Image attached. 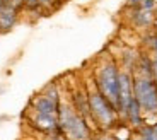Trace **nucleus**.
<instances>
[{"mask_svg":"<svg viewBox=\"0 0 157 140\" xmlns=\"http://www.w3.org/2000/svg\"><path fill=\"white\" fill-rule=\"evenodd\" d=\"M60 91L56 86H48L43 92L33 99V111L44 115H58L60 108Z\"/></svg>","mask_w":157,"mask_h":140,"instance_id":"nucleus-5","label":"nucleus"},{"mask_svg":"<svg viewBox=\"0 0 157 140\" xmlns=\"http://www.w3.org/2000/svg\"><path fill=\"white\" fill-rule=\"evenodd\" d=\"M152 27H154V29H155V33H157V19L154 21V26H152Z\"/></svg>","mask_w":157,"mask_h":140,"instance_id":"nucleus-19","label":"nucleus"},{"mask_svg":"<svg viewBox=\"0 0 157 140\" xmlns=\"http://www.w3.org/2000/svg\"><path fill=\"white\" fill-rule=\"evenodd\" d=\"M152 72H154V79H157V53H154L152 58Z\"/></svg>","mask_w":157,"mask_h":140,"instance_id":"nucleus-17","label":"nucleus"},{"mask_svg":"<svg viewBox=\"0 0 157 140\" xmlns=\"http://www.w3.org/2000/svg\"><path fill=\"white\" fill-rule=\"evenodd\" d=\"M133 99V74L130 70H121L120 72V97H118V113L121 116L125 115Z\"/></svg>","mask_w":157,"mask_h":140,"instance_id":"nucleus-6","label":"nucleus"},{"mask_svg":"<svg viewBox=\"0 0 157 140\" xmlns=\"http://www.w3.org/2000/svg\"><path fill=\"white\" fill-rule=\"evenodd\" d=\"M5 5H10V7L17 9V10H22V0H4Z\"/></svg>","mask_w":157,"mask_h":140,"instance_id":"nucleus-16","label":"nucleus"},{"mask_svg":"<svg viewBox=\"0 0 157 140\" xmlns=\"http://www.w3.org/2000/svg\"><path fill=\"white\" fill-rule=\"evenodd\" d=\"M133 96L142 111L157 113V84L154 77L133 75Z\"/></svg>","mask_w":157,"mask_h":140,"instance_id":"nucleus-4","label":"nucleus"},{"mask_svg":"<svg viewBox=\"0 0 157 140\" xmlns=\"http://www.w3.org/2000/svg\"><path fill=\"white\" fill-rule=\"evenodd\" d=\"M120 72L114 60H108L98 68L96 74V89L106 97L108 101L118 109V97H120Z\"/></svg>","mask_w":157,"mask_h":140,"instance_id":"nucleus-2","label":"nucleus"},{"mask_svg":"<svg viewBox=\"0 0 157 140\" xmlns=\"http://www.w3.org/2000/svg\"><path fill=\"white\" fill-rule=\"evenodd\" d=\"M154 12H155V19H157V5H155V10H154Z\"/></svg>","mask_w":157,"mask_h":140,"instance_id":"nucleus-21","label":"nucleus"},{"mask_svg":"<svg viewBox=\"0 0 157 140\" xmlns=\"http://www.w3.org/2000/svg\"><path fill=\"white\" fill-rule=\"evenodd\" d=\"M87 97H89L90 118H92V121H94L101 130H109V128H113L116 123H120V121H118V116H120L118 109L114 108L98 89L87 92Z\"/></svg>","mask_w":157,"mask_h":140,"instance_id":"nucleus-3","label":"nucleus"},{"mask_svg":"<svg viewBox=\"0 0 157 140\" xmlns=\"http://www.w3.org/2000/svg\"><path fill=\"white\" fill-rule=\"evenodd\" d=\"M147 45H149V48L154 51V53H157V33L147 38Z\"/></svg>","mask_w":157,"mask_h":140,"instance_id":"nucleus-15","label":"nucleus"},{"mask_svg":"<svg viewBox=\"0 0 157 140\" xmlns=\"http://www.w3.org/2000/svg\"><path fill=\"white\" fill-rule=\"evenodd\" d=\"M157 0H126V7L133 9V7H145V9H152L155 10Z\"/></svg>","mask_w":157,"mask_h":140,"instance_id":"nucleus-11","label":"nucleus"},{"mask_svg":"<svg viewBox=\"0 0 157 140\" xmlns=\"http://www.w3.org/2000/svg\"><path fill=\"white\" fill-rule=\"evenodd\" d=\"M33 126L38 132L46 133V135H53V133H60L58 128V115H44V113H34L33 116Z\"/></svg>","mask_w":157,"mask_h":140,"instance_id":"nucleus-7","label":"nucleus"},{"mask_svg":"<svg viewBox=\"0 0 157 140\" xmlns=\"http://www.w3.org/2000/svg\"><path fill=\"white\" fill-rule=\"evenodd\" d=\"M138 135H140V140H157V132L154 130L152 125H144V126H140Z\"/></svg>","mask_w":157,"mask_h":140,"instance_id":"nucleus-12","label":"nucleus"},{"mask_svg":"<svg viewBox=\"0 0 157 140\" xmlns=\"http://www.w3.org/2000/svg\"><path fill=\"white\" fill-rule=\"evenodd\" d=\"M132 10V22L137 27H150L154 26L155 21V12L152 9H145V7H133Z\"/></svg>","mask_w":157,"mask_h":140,"instance_id":"nucleus-9","label":"nucleus"},{"mask_svg":"<svg viewBox=\"0 0 157 140\" xmlns=\"http://www.w3.org/2000/svg\"><path fill=\"white\" fill-rule=\"evenodd\" d=\"M56 2L58 0H39V7H41V10H51L56 7Z\"/></svg>","mask_w":157,"mask_h":140,"instance_id":"nucleus-14","label":"nucleus"},{"mask_svg":"<svg viewBox=\"0 0 157 140\" xmlns=\"http://www.w3.org/2000/svg\"><path fill=\"white\" fill-rule=\"evenodd\" d=\"M152 126H154V130H155V132H157V123H155V125H152Z\"/></svg>","mask_w":157,"mask_h":140,"instance_id":"nucleus-20","label":"nucleus"},{"mask_svg":"<svg viewBox=\"0 0 157 140\" xmlns=\"http://www.w3.org/2000/svg\"><path fill=\"white\" fill-rule=\"evenodd\" d=\"M123 118H125L130 125H133V126H140V125L144 123V121H142V108H140L137 99L132 101V104H130L128 109L125 111Z\"/></svg>","mask_w":157,"mask_h":140,"instance_id":"nucleus-10","label":"nucleus"},{"mask_svg":"<svg viewBox=\"0 0 157 140\" xmlns=\"http://www.w3.org/2000/svg\"><path fill=\"white\" fill-rule=\"evenodd\" d=\"M155 84H157V79H155Z\"/></svg>","mask_w":157,"mask_h":140,"instance_id":"nucleus-23","label":"nucleus"},{"mask_svg":"<svg viewBox=\"0 0 157 140\" xmlns=\"http://www.w3.org/2000/svg\"><path fill=\"white\" fill-rule=\"evenodd\" d=\"M22 7L26 9V10H41V7H39V0H22Z\"/></svg>","mask_w":157,"mask_h":140,"instance_id":"nucleus-13","label":"nucleus"},{"mask_svg":"<svg viewBox=\"0 0 157 140\" xmlns=\"http://www.w3.org/2000/svg\"><path fill=\"white\" fill-rule=\"evenodd\" d=\"M0 4H4V0H0Z\"/></svg>","mask_w":157,"mask_h":140,"instance_id":"nucleus-22","label":"nucleus"},{"mask_svg":"<svg viewBox=\"0 0 157 140\" xmlns=\"http://www.w3.org/2000/svg\"><path fill=\"white\" fill-rule=\"evenodd\" d=\"M48 137H50V140H67L62 133H53V135H48Z\"/></svg>","mask_w":157,"mask_h":140,"instance_id":"nucleus-18","label":"nucleus"},{"mask_svg":"<svg viewBox=\"0 0 157 140\" xmlns=\"http://www.w3.org/2000/svg\"><path fill=\"white\" fill-rule=\"evenodd\" d=\"M19 12L21 10L10 7V5L0 4V34H5L16 27L17 21H19Z\"/></svg>","mask_w":157,"mask_h":140,"instance_id":"nucleus-8","label":"nucleus"},{"mask_svg":"<svg viewBox=\"0 0 157 140\" xmlns=\"http://www.w3.org/2000/svg\"><path fill=\"white\" fill-rule=\"evenodd\" d=\"M58 128L67 140H90V126L87 118L78 115L72 104L60 103L58 108Z\"/></svg>","mask_w":157,"mask_h":140,"instance_id":"nucleus-1","label":"nucleus"}]
</instances>
